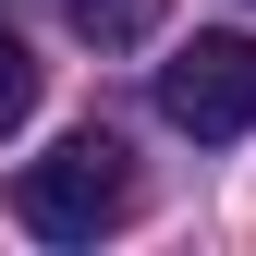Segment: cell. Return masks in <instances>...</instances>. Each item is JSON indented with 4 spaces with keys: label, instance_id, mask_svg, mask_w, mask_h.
I'll return each mask as SVG.
<instances>
[{
    "label": "cell",
    "instance_id": "cell-1",
    "mask_svg": "<svg viewBox=\"0 0 256 256\" xmlns=\"http://www.w3.org/2000/svg\"><path fill=\"white\" fill-rule=\"evenodd\" d=\"M122 208H134V146L98 134V122H86V134H61L49 158H24V171H12V220H24L37 244H98Z\"/></svg>",
    "mask_w": 256,
    "mask_h": 256
},
{
    "label": "cell",
    "instance_id": "cell-2",
    "mask_svg": "<svg viewBox=\"0 0 256 256\" xmlns=\"http://www.w3.org/2000/svg\"><path fill=\"white\" fill-rule=\"evenodd\" d=\"M158 110H171L183 134H208V146L256 134V37H244V24H208V37H183L171 61H158Z\"/></svg>",
    "mask_w": 256,
    "mask_h": 256
},
{
    "label": "cell",
    "instance_id": "cell-3",
    "mask_svg": "<svg viewBox=\"0 0 256 256\" xmlns=\"http://www.w3.org/2000/svg\"><path fill=\"white\" fill-rule=\"evenodd\" d=\"M61 24H74L86 49H146L158 37V0H61Z\"/></svg>",
    "mask_w": 256,
    "mask_h": 256
},
{
    "label": "cell",
    "instance_id": "cell-4",
    "mask_svg": "<svg viewBox=\"0 0 256 256\" xmlns=\"http://www.w3.org/2000/svg\"><path fill=\"white\" fill-rule=\"evenodd\" d=\"M24 110H37V49L0 24V134H24Z\"/></svg>",
    "mask_w": 256,
    "mask_h": 256
}]
</instances>
